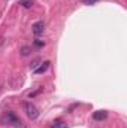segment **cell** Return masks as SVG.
I'll list each match as a JSON object with an SVG mask.
<instances>
[{
  "instance_id": "obj_10",
  "label": "cell",
  "mask_w": 127,
  "mask_h": 128,
  "mask_svg": "<svg viewBox=\"0 0 127 128\" xmlns=\"http://www.w3.org/2000/svg\"><path fill=\"white\" fill-rule=\"evenodd\" d=\"M34 45H36L37 48H42V46L45 45V42H43V40H39V39H36V40H34Z\"/></svg>"
},
{
  "instance_id": "obj_5",
  "label": "cell",
  "mask_w": 127,
  "mask_h": 128,
  "mask_svg": "<svg viewBox=\"0 0 127 128\" xmlns=\"http://www.w3.org/2000/svg\"><path fill=\"white\" fill-rule=\"evenodd\" d=\"M106 116H108L106 110H97V112L93 113V119L94 121H103V119H106Z\"/></svg>"
},
{
  "instance_id": "obj_7",
  "label": "cell",
  "mask_w": 127,
  "mask_h": 128,
  "mask_svg": "<svg viewBox=\"0 0 127 128\" xmlns=\"http://www.w3.org/2000/svg\"><path fill=\"white\" fill-rule=\"evenodd\" d=\"M33 3H34V0H20V4L23 8H32Z\"/></svg>"
},
{
  "instance_id": "obj_3",
  "label": "cell",
  "mask_w": 127,
  "mask_h": 128,
  "mask_svg": "<svg viewBox=\"0 0 127 128\" xmlns=\"http://www.w3.org/2000/svg\"><path fill=\"white\" fill-rule=\"evenodd\" d=\"M33 30V34L34 36H40L42 33H43V30H45V22L43 21H37V22H34L32 27Z\"/></svg>"
},
{
  "instance_id": "obj_4",
  "label": "cell",
  "mask_w": 127,
  "mask_h": 128,
  "mask_svg": "<svg viewBox=\"0 0 127 128\" xmlns=\"http://www.w3.org/2000/svg\"><path fill=\"white\" fill-rule=\"evenodd\" d=\"M49 64H51L49 61H43L40 66H37V67L33 70V73H34V74H42V73H45V72L49 68Z\"/></svg>"
},
{
  "instance_id": "obj_9",
  "label": "cell",
  "mask_w": 127,
  "mask_h": 128,
  "mask_svg": "<svg viewBox=\"0 0 127 128\" xmlns=\"http://www.w3.org/2000/svg\"><path fill=\"white\" fill-rule=\"evenodd\" d=\"M39 63H40V60H39V58H36V60H34L32 64H30V68H32V70H34V68L39 66Z\"/></svg>"
},
{
  "instance_id": "obj_1",
  "label": "cell",
  "mask_w": 127,
  "mask_h": 128,
  "mask_svg": "<svg viewBox=\"0 0 127 128\" xmlns=\"http://www.w3.org/2000/svg\"><path fill=\"white\" fill-rule=\"evenodd\" d=\"M24 112H26V115L30 118V119H36L37 116H39V110H37V107L30 103V101H26L24 103Z\"/></svg>"
},
{
  "instance_id": "obj_2",
  "label": "cell",
  "mask_w": 127,
  "mask_h": 128,
  "mask_svg": "<svg viewBox=\"0 0 127 128\" xmlns=\"http://www.w3.org/2000/svg\"><path fill=\"white\" fill-rule=\"evenodd\" d=\"M3 122H8V124H12V125H15V127H21V121H20V118L14 113V112H6L5 113V116H3Z\"/></svg>"
},
{
  "instance_id": "obj_8",
  "label": "cell",
  "mask_w": 127,
  "mask_h": 128,
  "mask_svg": "<svg viewBox=\"0 0 127 128\" xmlns=\"http://www.w3.org/2000/svg\"><path fill=\"white\" fill-rule=\"evenodd\" d=\"M30 51H32V49H30L29 46H23V48H21V54H23V55H29Z\"/></svg>"
},
{
  "instance_id": "obj_6",
  "label": "cell",
  "mask_w": 127,
  "mask_h": 128,
  "mask_svg": "<svg viewBox=\"0 0 127 128\" xmlns=\"http://www.w3.org/2000/svg\"><path fill=\"white\" fill-rule=\"evenodd\" d=\"M51 128H67V125L64 124L61 119H57V121L52 124V127H51Z\"/></svg>"
},
{
  "instance_id": "obj_11",
  "label": "cell",
  "mask_w": 127,
  "mask_h": 128,
  "mask_svg": "<svg viewBox=\"0 0 127 128\" xmlns=\"http://www.w3.org/2000/svg\"><path fill=\"white\" fill-rule=\"evenodd\" d=\"M96 2H97V0H82V3H84V4H87V6H91V4H94Z\"/></svg>"
}]
</instances>
